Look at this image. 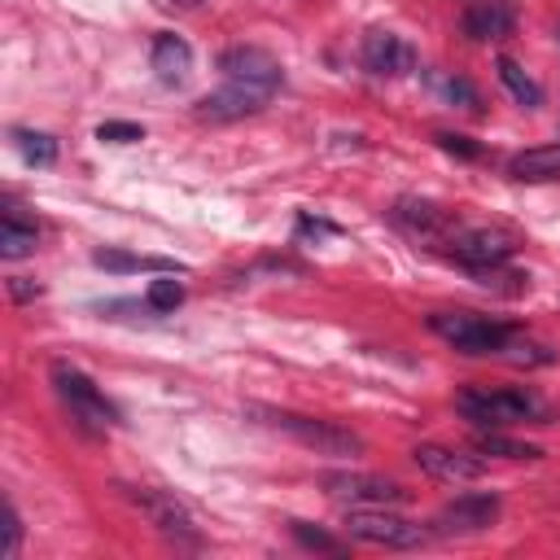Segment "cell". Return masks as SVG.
I'll list each match as a JSON object with an SVG mask.
<instances>
[{
	"instance_id": "obj_1",
	"label": "cell",
	"mask_w": 560,
	"mask_h": 560,
	"mask_svg": "<svg viewBox=\"0 0 560 560\" xmlns=\"http://www.w3.org/2000/svg\"><path fill=\"white\" fill-rule=\"evenodd\" d=\"M455 407L472 424H486V429L516 424V420L547 424V402L538 394H529V389H486V385H472V389H459L455 394Z\"/></svg>"
},
{
	"instance_id": "obj_2",
	"label": "cell",
	"mask_w": 560,
	"mask_h": 560,
	"mask_svg": "<svg viewBox=\"0 0 560 560\" xmlns=\"http://www.w3.org/2000/svg\"><path fill=\"white\" fill-rule=\"evenodd\" d=\"M429 328L442 341H451L459 354H499L503 341L516 332V328H508L499 319H486L477 311H433L429 315Z\"/></svg>"
},
{
	"instance_id": "obj_3",
	"label": "cell",
	"mask_w": 560,
	"mask_h": 560,
	"mask_svg": "<svg viewBox=\"0 0 560 560\" xmlns=\"http://www.w3.org/2000/svg\"><path fill=\"white\" fill-rule=\"evenodd\" d=\"M249 411L267 416L271 429L289 433L293 442H302L315 455H359L363 451L359 433H350L341 424H328V420H315V416H298V411H262V407H249Z\"/></svg>"
},
{
	"instance_id": "obj_4",
	"label": "cell",
	"mask_w": 560,
	"mask_h": 560,
	"mask_svg": "<svg viewBox=\"0 0 560 560\" xmlns=\"http://www.w3.org/2000/svg\"><path fill=\"white\" fill-rule=\"evenodd\" d=\"M52 381H57V394H61V402L74 411L79 424H88V429H109V424H118L114 402H109V398H105L79 368L57 363V368H52Z\"/></svg>"
},
{
	"instance_id": "obj_5",
	"label": "cell",
	"mask_w": 560,
	"mask_h": 560,
	"mask_svg": "<svg viewBox=\"0 0 560 560\" xmlns=\"http://www.w3.org/2000/svg\"><path fill=\"white\" fill-rule=\"evenodd\" d=\"M346 534L363 538V542H376V547H420L424 542V529L389 508H350L346 512Z\"/></svg>"
},
{
	"instance_id": "obj_6",
	"label": "cell",
	"mask_w": 560,
	"mask_h": 560,
	"mask_svg": "<svg viewBox=\"0 0 560 560\" xmlns=\"http://www.w3.org/2000/svg\"><path fill=\"white\" fill-rule=\"evenodd\" d=\"M446 254L455 258V262H464V267H499V262H508L512 254H516V236L512 232H503V228H472V232H451L446 241Z\"/></svg>"
},
{
	"instance_id": "obj_7",
	"label": "cell",
	"mask_w": 560,
	"mask_h": 560,
	"mask_svg": "<svg viewBox=\"0 0 560 560\" xmlns=\"http://www.w3.org/2000/svg\"><path fill=\"white\" fill-rule=\"evenodd\" d=\"M324 490L350 508H394L407 499V490L398 481L368 477V472H324Z\"/></svg>"
},
{
	"instance_id": "obj_8",
	"label": "cell",
	"mask_w": 560,
	"mask_h": 560,
	"mask_svg": "<svg viewBox=\"0 0 560 560\" xmlns=\"http://www.w3.org/2000/svg\"><path fill=\"white\" fill-rule=\"evenodd\" d=\"M359 61L376 79H398V74L416 70V48L394 31H368L359 44Z\"/></svg>"
},
{
	"instance_id": "obj_9",
	"label": "cell",
	"mask_w": 560,
	"mask_h": 560,
	"mask_svg": "<svg viewBox=\"0 0 560 560\" xmlns=\"http://www.w3.org/2000/svg\"><path fill=\"white\" fill-rule=\"evenodd\" d=\"M267 96H271V92H262V88H249V83H232V79H228V88L206 92V96L192 105V114H197L201 122H236V118L258 114V109L267 105Z\"/></svg>"
},
{
	"instance_id": "obj_10",
	"label": "cell",
	"mask_w": 560,
	"mask_h": 560,
	"mask_svg": "<svg viewBox=\"0 0 560 560\" xmlns=\"http://www.w3.org/2000/svg\"><path fill=\"white\" fill-rule=\"evenodd\" d=\"M219 70L232 83H249V88H262V92H276V83H280V61L267 48H254V44L223 48L219 52Z\"/></svg>"
},
{
	"instance_id": "obj_11",
	"label": "cell",
	"mask_w": 560,
	"mask_h": 560,
	"mask_svg": "<svg viewBox=\"0 0 560 560\" xmlns=\"http://www.w3.org/2000/svg\"><path fill=\"white\" fill-rule=\"evenodd\" d=\"M499 508H503L499 494H459L438 512L433 529L438 534H477L499 521Z\"/></svg>"
},
{
	"instance_id": "obj_12",
	"label": "cell",
	"mask_w": 560,
	"mask_h": 560,
	"mask_svg": "<svg viewBox=\"0 0 560 560\" xmlns=\"http://www.w3.org/2000/svg\"><path fill=\"white\" fill-rule=\"evenodd\" d=\"M416 455V464L429 472V477H438V481H477L481 472H486V459H481V451L472 455V451H455V446H416L411 451Z\"/></svg>"
},
{
	"instance_id": "obj_13",
	"label": "cell",
	"mask_w": 560,
	"mask_h": 560,
	"mask_svg": "<svg viewBox=\"0 0 560 560\" xmlns=\"http://www.w3.org/2000/svg\"><path fill=\"white\" fill-rule=\"evenodd\" d=\"M127 499L162 529V534H171V538H192V516H188V508L184 503H175L166 490H149V486H136V490H127Z\"/></svg>"
},
{
	"instance_id": "obj_14",
	"label": "cell",
	"mask_w": 560,
	"mask_h": 560,
	"mask_svg": "<svg viewBox=\"0 0 560 560\" xmlns=\"http://www.w3.org/2000/svg\"><path fill=\"white\" fill-rule=\"evenodd\" d=\"M149 66H153L158 83H166V88H179V83L192 74V48H188V39H179L175 31H162V35L153 39Z\"/></svg>"
},
{
	"instance_id": "obj_15",
	"label": "cell",
	"mask_w": 560,
	"mask_h": 560,
	"mask_svg": "<svg viewBox=\"0 0 560 560\" xmlns=\"http://www.w3.org/2000/svg\"><path fill=\"white\" fill-rule=\"evenodd\" d=\"M512 26H516V18H512V9L499 4V0H477V4L464 13V35L477 39V44H494V39L512 35Z\"/></svg>"
},
{
	"instance_id": "obj_16",
	"label": "cell",
	"mask_w": 560,
	"mask_h": 560,
	"mask_svg": "<svg viewBox=\"0 0 560 560\" xmlns=\"http://www.w3.org/2000/svg\"><path fill=\"white\" fill-rule=\"evenodd\" d=\"M394 219H398L402 228H411V232L442 236V241L455 232V219H451L442 206H433V201H416V197H402V201L394 206Z\"/></svg>"
},
{
	"instance_id": "obj_17",
	"label": "cell",
	"mask_w": 560,
	"mask_h": 560,
	"mask_svg": "<svg viewBox=\"0 0 560 560\" xmlns=\"http://www.w3.org/2000/svg\"><path fill=\"white\" fill-rule=\"evenodd\" d=\"M508 175L521 179V184H547V179H560V140L556 144H538V149H525L508 162Z\"/></svg>"
},
{
	"instance_id": "obj_18",
	"label": "cell",
	"mask_w": 560,
	"mask_h": 560,
	"mask_svg": "<svg viewBox=\"0 0 560 560\" xmlns=\"http://www.w3.org/2000/svg\"><path fill=\"white\" fill-rule=\"evenodd\" d=\"M35 245H39V232H35V223H22L18 219V210L9 206L4 210V223H0V258H26V254H35Z\"/></svg>"
},
{
	"instance_id": "obj_19",
	"label": "cell",
	"mask_w": 560,
	"mask_h": 560,
	"mask_svg": "<svg viewBox=\"0 0 560 560\" xmlns=\"http://www.w3.org/2000/svg\"><path fill=\"white\" fill-rule=\"evenodd\" d=\"M499 66V79H503V88L516 96V105H525V109H538L542 105V88L521 70V61H512V57H499L494 61Z\"/></svg>"
},
{
	"instance_id": "obj_20",
	"label": "cell",
	"mask_w": 560,
	"mask_h": 560,
	"mask_svg": "<svg viewBox=\"0 0 560 560\" xmlns=\"http://www.w3.org/2000/svg\"><path fill=\"white\" fill-rule=\"evenodd\" d=\"M472 451H481V455H499V459H542L538 446L516 442V438H503V433H494V429L477 433V438H472Z\"/></svg>"
},
{
	"instance_id": "obj_21",
	"label": "cell",
	"mask_w": 560,
	"mask_h": 560,
	"mask_svg": "<svg viewBox=\"0 0 560 560\" xmlns=\"http://www.w3.org/2000/svg\"><path fill=\"white\" fill-rule=\"evenodd\" d=\"M13 144H18V153H22L31 166H52V162H57V140H52L48 131L18 127V131H13Z\"/></svg>"
},
{
	"instance_id": "obj_22",
	"label": "cell",
	"mask_w": 560,
	"mask_h": 560,
	"mask_svg": "<svg viewBox=\"0 0 560 560\" xmlns=\"http://www.w3.org/2000/svg\"><path fill=\"white\" fill-rule=\"evenodd\" d=\"M96 267L105 271H140V267H158V271H184L179 262H166V258H140V254H122V249H96L92 254Z\"/></svg>"
},
{
	"instance_id": "obj_23",
	"label": "cell",
	"mask_w": 560,
	"mask_h": 560,
	"mask_svg": "<svg viewBox=\"0 0 560 560\" xmlns=\"http://www.w3.org/2000/svg\"><path fill=\"white\" fill-rule=\"evenodd\" d=\"M144 302H149V311H175V306L184 302V284H179L175 276H158V280L144 289Z\"/></svg>"
},
{
	"instance_id": "obj_24",
	"label": "cell",
	"mask_w": 560,
	"mask_h": 560,
	"mask_svg": "<svg viewBox=\"0 0 560 560\" xmlns=\"http://www.w3.org/2000/svg\"><path fill=\"white\" fill-rule=\"evenodd\" d=\"M96 140H105V144H136V140H144V127H140V122L109 118V122L96 127Z\"/></svg>"
},
{
	"instance_id": "obj_25",
	"label": "cell",
	"mask_w": 560,
	"mask_h": 560,
	"mask_svg": "<svg viewBox=\"0 0 560 560\" xmlns=\"http://www.w3.org/2000/svg\"><path fill=\"white\" fill-rule=\"evenodd\" d=\"M289 529H293V538H298L302 547H315V551H341V542H337L328 529H315V525H306V521H289Z\"/></svg>"
},
{
	"instance_id": "obj_26",
	"label": "cell",
	"mask_w": 560,
	"mask_h": 560,
	"mask_svg": "<svg viewBox=\"0 0 560 560\" xmlns=\"http://www.w3.org/2000/svg\"><path fill=\"white\" fill-rule=\"evenodd\" d=\"M442 92H446V96H451L455 105H464V109H472V114L481 109V96H477V88H472L468 79H459V74H455V79H446V83H442Z\"/></svg>"
},
{
	"instance_id": "obj_27",
	"label": "cell",
	"mask_w": 560,
	"mask_h": 560,
	"mask_svg": "<svg viewBox=\"0 0 560 560\" xmlns=\"http://www.w3.org/2000/svg\"><path fill=\"white\" fill-rule=\"evenodd\" d=\"M438 144L446 149V153H455V158H481V144H472L468 136H451V131H438Z\"/></svg>"
},
{
	"instance_id": "obj_28",
	"label": "cell",
	"mask_w": 560,
	"mask_h": 560,
	"mask_svg": "<svg viewBox=\"0 0 560 560\" xmlns=\"http://www.w3.org/2000/svg\"><path fill=\"white\" fill-rule=\"evenodd\" d=\"M18 538H22V521H18V512L9 508V512H4V547H0V551H4V556H18Z\"/></svg>"
},
{
	"instance_id": "obj_29",
	"label": "cell",
	"mask_w": 560,
	"mask_h": 560,
	"mask_svg": "<svg viewBox=\"0 0 560 560\" xmlns=\"http://www.w3.org/2000/svg\"><path fill=\"white\" fill-rule=\"evenodd\" d=\"M9 293H13V302H31V298H39L44 289H39L35 280H26V276H13V280H9Z\"/></svg>"
},
{
	"instance_id": "obj_30",
	"label": "cell",
	"mask_w": 560,
	"mask_h": 560,
	"mask_svg": "<svg viewBox=\"0 0 560 560\" xmlns=\"http://www.w3.org/2000/svg\"><path fill=\"white\" fill-rule=\"evenodd\" d=\"M171 4H179V9H192V4H201V0H171Z\"/></svg>"
}]
</instances>
